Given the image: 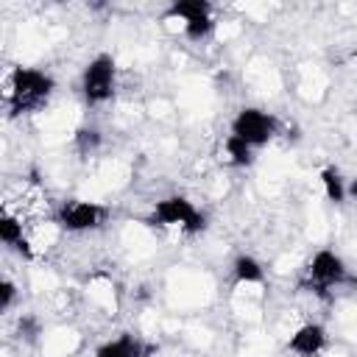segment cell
<instances>
[{
    "label": "cell",
    "instance_id": "1",
    "mask_svg": "<svg viewBox=\"0 0 357 357\" xmlns=\"http://www.w3.org/2000/svg\"><path fill=\"white\" fill-rule=\"evenodd\" d=\"M56 81L50 73L39 70V67H14L11 78H8V109L14 117L20 114H31L39 106L47 103V98L53 95Z\"/></svg>",
    "mask_w": 357,
    "mask_h": 357
},
{
    "label": "cell",
    "instance_id": "2",
    "mask_svg": "<svg viewBox=\"0 0 357 357\" xmlns=\"http://www.w3.org/2000/svg\"><path fill=\"white\" fill-rule=\"evenodd\" d=\"M307 276L301 282V290H310L321 298H329V290L332 287H340L349 282V268L343 262L340 254H335L332 248H321L310 257L307 262Z\"/></svg>",
    "mask_w": 357,
    "mask_h": 357
},
{
    "label": "cell",
    "instance_id": "3",
    "mask_svg": "<svg viewBox=\"0 0 357 357\" xmlns=\"http://www.w3.org/2000/svg\"><path fill=\"white\" fill-rule=\"evenodd\" d=\"M148 223L151 226H181L187 234H201L206 229V215L187 195H167L153 204Z\"/></svg>",
    "mask_w": 357,
    "mask_h": 357
},
{
    "label": "cell",
    "instance_id": "4",
    "mask_svg": "<svg viewBox=\"0 0 357 357\" xmlns=\"http://www.w3.org/2000/svg\"><path fill=\"white\" fill-rule=\"evenodd\" d=\"M117 86V61L112 53H98L86 61L84 73H81V95L86 100V106H100L106 100H112Z\"/></svg>",
    "mask_w": 357,
    "mask_h": 357
},
{
    "label": "cell",
    "instance_id": "5",
    "mask_svg": "<svg viewBox=\"0 0 357 357\" xmlns=\"http://www.w3.org/2000/svg\"><path fill=\"white\" fill-rule=\"evenodd\" d=\"M276 117L257 106H243L231 120V134L245 139L251 148H262L276 137Z\"/></svg>",
    "mask_w": 357,
    "mask_h": 357
},
{
    "label": "cell",
    "instance_id": "6",
    "mask_svg": "<svg viewBox=\"0 0 357 357\" xmlns=\"http://www.w3.org/2000/svg\"><path fill=\"white\" fill-rule=\"evenodd\" d=\"M106 209L95 201H67L56 212V223L64 231H92L103 223Z\"/></svg>",
    "mask_w": 357,
    "mask_h": 357
},
{
    "label": "cell",
    "instance_id": "7",
    "mask_svg": "<svg viewBox=\"0 0 357 357\" xmlns=\"http://www.w3.org/2000/svg\"><path fill=\"white\" fill-rule=\"evenodd\" d=\"M324 349H326V329L315 321L301 324L287 340V351H293L296 357H318Z\"/></svg>",
    "mask_w": 357,
    "mask_h": 357
},
{
    "label": "cell",
    "instance_id": "8",
    "mask_svg": "<svg viewBox=\"0 0 357 357\" xmlns=\"http://www.w3.org/2000/svg\"><path fill=\"white\" fill-rule=\"evenodd\" d=\"M156 351V346L145 343L139 335L134 332H120L117 337L100 343L95 349V357H151Z\"/></svg>",
    "mask_w": 357,
    "mask_h": 357
},
{
    "label": "cell",
    "instance_id": "9",
    "mask_svg": "<svg viewBox=\"0 0 357 357\" xmlns=\"http://www.w3.org/2000/svg\"><path fill=\"white\" fill-rule=\"evenodd\" d=\"M0 240L3 245H8L11 251H17L22 259H33V251H31V243L28 237L22 234V220L11 212H3L0 215Z\"/></svg>",
    "mask_w": 357,
    "mask_h": 357
},
{
    "label": "cell",
    "instance_id": "10",
    "mask_svg": "<svg viewBox=\"0 0 357 357\" xmlns=\"http://www.w3.org/2000/svg\"><path fill=\"white\" fill-rule=\"evenodd\" d=\"M198 17H212V3L209 0H173L165 8V20H198Z\"/></svg>",
    "mask_w": 357,
    "mask_h": 357
},
{
    "label": "cell",
    "instance_id": "11",
    "mask_svg": "<svg viewBox=\"0 0 357 357\" xmlns=\"http://www.w3.org/2000/svg\"><path fill=\"white\" fill-rule=\"evenodd\" d=\"M231 273H234L237 284H259V282H265V268L251 254H237L234 262H231Z\"/></svg>",
    "mask_w": 357,
    "mask_h": 357
},
{
    "label": "cell",
    "instance_id": "12",
    "mask_svg": "<svg viewBox=\"0 0 357 357\" xmlns=\"http://www.w3.org/2000/svg\"><path fill=\"white\" fill-rule=\"evenodd\" d=\"M100 145H103V134H100L95 126H81V128H75V134H73V148H75V153H78L81 159L95 156V153L100 151Z\"/></svg>",
    "mask_w": 357,
    "mask_h": 357
},
{
    "label": "cell",
    "instance_id": "13",
    "mask_svg": "<svg viewBox=\"0 0 357 357\" xmlns=\"http://www.w3.org/2000/svg\"><path fill=\"white\" fill-rule=\"evenodd\" d=\"M321 184H324L326 201H332V204H343L346 201V181H343V176H340V170L335 165H326L321 170Z\"/></svg>",
    "mask_w": 357,
    "mask_h": 357
},
{
    "label": "cell",
    "instance_id": "14",
    "mask_svg": "<svg viewBox=\"0 0 357 357\" xmlns=\"http://www.w3.org/2000/svg\"><path fill=\"white\" fill-rule=\"evenodd\" d=\"M223 148H226V156H229V162H231L234 167H248V165H254V148H251L245 139L229 134L226 142H223Z\"/></svg>",
    "mask_w": 357,
    "mask_h": 357
},
{
    "label": "cell",
    "instance_id": "15",
    "mask_svg": "<svg viewBox=\"0 0 357 357\" xmlns=\"http://www.w3.org/2000/svg\"><path fill=\"white\" fill-rule=\"evenodd\" d=\"M181 31H184V36H187L190 42H204V39L215 31V20H212V17H198V20L184 22Z\"/></svg>",
    "mask_w": 357,
    "mask_h": 357
},
{
    "label": "cell",
    "instance_id": "16",
    "mask_svg": "<svg viewBox=\"0 0 357 357\" xmlns=\"http://www.w3.org/2000/svg\"><path fill=\"white\" fill-rule=\"evenodd\" d=\"M14 301H17V284L8 276H3L0 279V312H8Z\"/></svg>",
    "mask_w": 357,
    "mask_h": 357
},
{
    "label": "cell",
    "instance_id": "17",
    "mask_svg": "<svg viewBox=\"0 0 357 357\" xmlns=\"http://www.w3.org/2000/svg\"><path fill=\"white\" fill-rule=\"evenodd\" d=\"M17 332H20V337H25V340H36V335H39V321H36L33 315H22L20 324H17Z\"/></svg>",
    "mask_w": 357,
    "mask_h": 357
},
{
    "label": "cell",
    "instance_id": "18",
    "mask_svg": "<svg viewBox=\"0 0 357 357\" xmlns=\"http://www.w3.org/2000/svg\"><path fill=\"white\" fill-rule=\"evenodd\" d=\"M346 195H349V198H354V201H357V176H354V178H351V181H349V184H346Z\"/></svg>",
    "mask_w": 357,
    "mask_h": 357
}]
</instances>
